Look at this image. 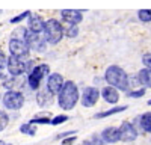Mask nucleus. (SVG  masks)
Instances as JSON below:
<instances>
[{"label":"nucleus","mask_w":151,"mask_h":145,"mask_svg":"<svg viewBox=\"0 0 151 145\" xmlns=\"http://www.w3.org/2000/svg\"><path fill=\"white\" fill-rule=\"evenodd\" d=\"M77 101H79V89L76 86V83L71 80L65 82L59 92V106L64 111H70L76 106Z\"/></svg>","instance_id":"nucleus-1"},{"label":"nucleus","mask_w":151,"mask_h":145,"mask_svg":"<svg viewBox=\"0 0 151 145\" xmlns=\"http://www.w3.org/2000/svg\"><path fill=\"white\" fill-rule=\"evenodd\" d=\"M106 80L110 86L113 88H118L122 91H127L129 89V76L125 74V71L116 65H112L107 68L106 71Z\"/></svg>","instance_id":"nucleus-2"},{"label":"nucleus","mask_w":151,"mask_h":145,"mask_svg":"<svg viewBox=\"0 0 151 145\" xmlns=\"http://www.w3.org/2000/svg\"><path fill=\"white\" fill-rule=\"evenodd\" d=\"M44 33H45V39L50 44H58L62 39V36H64V27H62V24L58 20L52 18L45 21Z\"/></svg>","instance_id":"nucleus-3"},{"label":"nucleus","mask_w":151,"mask_h":145,"mask_svg":"<svg viewBox=\"0 0 151 145\" xmlns=\"http://www.w3.org/2000/svg\"><path fill=\"white\" fill-rule=\"evenodd\" d=\"M48 72H50V68L48 65L45 64H40V65H36L32 72H29V77H27V83H29V86L32 89H38L40 88V85H41V80L48 76Z\"/></svg>","instance_id":"nucleus-4"},{"label":"nucleus","mask_w":151,"mask_h":145,"mask_svg":"<svg viewBox=\"0 0 151 145\" xmlns=\"http://www.w3.org/2000/svg\"><path fill=\"white\" fill-rule=\"evenodd\" d=\"M3 104H5V107L11 109V111H17V109H20L24 104V97L21 92L11 89L3 95Z\"/></svg>","instance_id":"nucleus-5"},{"label":"nucleus","mask_w":151,"mask_h":145,"mask_svg":"<svg viewBox=\"0 0 151 145\" xmlns=\"http://www.w3.org/2000/svg\"><path fill=\"white\" fill-rule=\"evenodd\" d=\"M26 41H27V44H29V47H30V50L38 52V53L45 52V47H47L45 41H47V39L42 38L40 33L32 32V30L29 29V30H27V35H26Z\"/></svg>","instance_id":"nucleus-6"},{"label":"nucleus","mask_w":151,"mask_h":145,"mask_svg":"<svg viewBox=\"0 0 151 145\" xmlns=\"http://www.w3.org/2000/svg\"><path fill=\"white\" fill-rule=\"evenodd\" d=\"M29 50L30 47L27 44L26 39H18V38H12L9 41V52L14 55V56H18V57H26L29 55Z\"/></svg>","instance_id":"nucleus-7"},{"label":"nucleus","mask_w":151,"mask_h":145,"mask_svg":"<svg viewBox=\"0 0 151 145\" xmlns=\"http://www.w3.org/2000/svg\"><path fill=\"white\" fill-rule=\"evenodd\" d=\"M26 65L27 62H24L23 57L11 55V57L8 59V71L11 72V76H21L26 71Z\"/></svg>","instance_id":"nucleus-8"},{"label":"nucleus","mask_w":151,"mask_h":145,"mask_svg":"<svg viewBox=\"0 0 151 145\" xmlns=\"http://www.w3.org/2000/svg\"><path fill=\"white\" fill-rule=\"evenodd\" d=\"M119 133H121V141L124 142H132L137 138V130L134 128V126L129 121H124L119 127Z\"/></svg>","instance_id":"nucleus-9"},{"label":"nucleus","mask_w":151,"mask_h":145,"mask_svg":"<svg viewBox=\"0 0 151 145\" xmlns=\"http://www.w3.org/2000/svg\"><path fill=\"white\" fill-rule=\"evenodd\" d=\"M62 86H64V77L58 72H53L52 76H48V80H47V89L52 92L53 95L55 94H59Z\"/></svg>","instance_id":"nucleus-10"},{"label":"nucleus","mask_w":151,"mask_h":145,"mask_svg":"<svg viewBox=\"0 0 151 145\" xmlns=\"http://www.w3.org/2000/svg\"><path fill=\"white\" fill-rule=\"evenodd\" d=\"M98 97H100V91L97 88H86L82 95V104L85 107H91L97 103Z\"/></svg>","instance_id":"nucleus-11"},{"label":"nucleus","mask_w":151,"mask_h":145,"mask_svg":"<svg viewBox=\"0 0 151 145\" xmlns=\"http://www.w3.org/2000/svg\"><path fill=\"white\" fill-rule=\"evenodd\" d=\"M60 17L62 20H64L65 23L68 24H77L82 21V12L80 11H74V9H65L60 12Z\"/></svg>","instance_id":"nucleus-12"},{"label":"nucleus","mask_w":151,"mask_h":145,"mask_svg":"<svg viewBox=\"0 0 151 145\" xmlns=\"http://www.w3.org/2000/svg\"><path fill=\"white\" fill-rule=\"evenodd\" d=\"M101 138H103V141L107 142V144H113V142L121 141L119 128H116V127H107V128H104L103 133H101Z\"/></svg>","instance_id":"nucleus-13"},{"label":"nucleus","mask_w":151,"mask_h":145,"mask_svg":"<svg viewBox=\"0 0 151 145\" xmlns=\"http://www.w3.org/2000/svg\"><path fill=\"white\" fill-rule=\"evenodd\" d=\"M101 95H103V98H104L107 103H112V104L118 103V100H119V94H118V91L113 88V86H106V88H103Z\"/></svg>","instance_id":"nucleus-14"},{"label":"nucleus","mask_w":151,"mask_h":145,"mask_svg":"<svg viewBox=\"0 0 151 145\" xmlns=\"http://www.w3.org/2000/svg\"><path fill=\"white\" fill-rule=\"evenodd\" d=\"M44 27H45V21L42 20L41 15H32V17H30L29 29H30L32 32L41 33V32H44Z\"/></svg>","instance_id":"nucleus-15"},{"label":"nucleus","mask_w":151,"mask_h":145,"mask_svg":"<svg viewBox=\"0 0 151 145\" xmlns=\"http://www.w3.org/2000/svg\"><path fill=\"white\" fill-rule=\"evenodd\" d=\"M36 100H38V104H40V106H48L50 103L53 101V94L50 92L48 89L47 91H40Z\"/></svg>","instance_id":"nucleus-16"},{"label":"nucleus","mask_w":151,"mask_h":145,"mask_svg":"<svg viewBox=\"0 0 151 145\" xmlns=\"http://www.w3.org/2000/svg\"><path fill=\"white\" fill-rule=\"evenodd\" d=\"M137 79H139V83L141 85H144V86H147V88H151V70L150 68L141 70Z\"/></svg>","instance_id":"nucleus-17"},{"label":"nucleus","mask_w":151,"mask_h":145,"mask_svg":"<svg viewBox=\"0 0 151 145\" xmlns=\"http://www.w3.org/2000/svg\"><path fill=\"white\" fill-rule=\"evenodd\" d=\"M139 121H141V127H142L147 133H151V112L144 113V115L139 118Z\"/></svg>","instance_id":"nucleus-18"},{"label":"nucleus","mask_w":151,"mask_h":145,"mask_svg":"<svg viewBox=\"0 0 151 145\" xmlns=\"http://www.w3.org/2000/svg\"><path fill=\"white\" fill-rule=\"evenodd\" d=\"M24 83V80L21 79V76H12L9 80H5V86L6 88H18V86H21V85Z\"/></svg>","instance_id":"nucleus-19"},{"label":"nucleus","mask_w":151,"mask_h":145,"mask_svg":"<svg viewBox=\"0 0 151 145\" xmlns=\"http://www.w3.org/2000/svg\"><path fill=\"white\" fill-rule=\"evenodd\" d=\"M127 106H118V107H113V109H109L106 112H101V113H97L95 118H106V116H110V115H115V113H119V112H124Z\"/></svg>","instance_id":"nucleus-20"},{"label":"nucleus","mask_w":151,"mask_h":145,"mask_svg":"<svg viewBox=\"0 0 151 145\" xmlns=\"http://www.w3.org/2000/svg\"><path fill=\"white\" fill-rule=\"evenodd\" d=\"M20 131L24 133V135H29V136H33L35 133H36V128H35V124L32 123H27V124H23L20 127Z\"/></svg>","instance_id":"nucleus-21"},{"label":"nucleus","mask_w":151,"mask_h":145,"mask_svg":"<svg viewBox=\"0 0 151 145\" xmlns=\"http://www.w3.org/2000/svg\"><path fill=\"white\" fill-rule=\"evenodd\" d=\"M64 33L68 36V38H76L77 33H79V29H77L76 24H70V26H67V29L64 30Z\"/></svg>","instance_id":"nucleus-22"},{"label":"nucleus","mask_w":151,"mask_h":145,"mask_svg":"<svg viewBox=\"0 0 151 145\" xmlns=\"http://www.w3.org/2000/svg\"><path fill=\"white\" fill-rule=\"evenodd\" d=\"M137 17H139L141 21H151V9H141L137 12Z\"/></svg>","instance_id":"nucleus-23"},{"label":"nucleus","mask_w":151,"mask_h":145,"mask_svg":"<svg viewBox=\"0 0 151 145\" xmlns=\"http://www.w3.org/2000/svg\"><path fill=\"white\" fill-rule=\"evenodd\" d=\"M83 145H104V141H103V138H100V136L94 135L91 139L85 141V142H83Z\"/></svg>","instance_id":"nucleus-24"},{"label":"nucleus","mask_w":151,"mask_h":145,"mask_svg":"<svg viewBox=\"0 0 151 145\" xmlns=\"http://www.w3.org/2000/svg\"><path fill=\"white\" fill-rule=\"evenodd\" d=\"M8 67V57L3 55V52H0V79L3 77V71Z\"/></svg>","instance_id":"nucleus-25"},{"label":"nucleus","mask_w":151,"mask_h":145,"mask_svg":"<svg viewBox=\"0 0 151 145\" xmlns=\"http://www.w3.org/2000/svg\"><path fill=\"white\" fill-rule=\"evenodd\" d=\"M8 123H9V116H8L3 111H0V131L6 128Z\"/></svg>","instance_id":"nucleus-26"},{"label":"nucleus","mask_w":151,"mask_h":145,"mask_svg":"<svg viewBox=\"0 0 151 145\" xmlns=\"http://www.w3.org/2000/svg\"><path fill=\"white\" fill-rule=\"evenodd\" d=\"M65 121H68V116L67 115H58L52 119V126H59L62 123H65Z\"/></svg>","instance_id":"nucleus-27"},{"label":"nucleus","mask_w":151,"mask_h":145,"mask_svg":"<svg viewBox=\"0 0 151 145\" xmlns=\"http://www.w3.org/2000/svg\"><path fill=\"white\" fill-rule=\"evenodd\" d=\"M29 123H32V124H52V119L50 118H33V119H30Z\"/></svg>","instance_id":"nucleus-28"},{"label":"nucleus","mask_w":151,"mask_h":145,"mask_svg":"<svg viewBox=\"0 0 151 145\" xmlns=\"http://www.w3.org/2000/svg\"><path fill=\"white\" fill-rule=\"evenodd\" d=\"M29 15H30V12H29V11H26V12H23V14H20L18 17H14V18H11V23H12V24H15V23H20L21 20L27 18Z\"/></svg>","instance_id":"nucleus-29"},{"label":"nucleus","mask_w":151,"mask_h":145,"mask_svg":"<svg viewBox=\"0 0 151 145\" xmlns=\"http://www.w3.org/2000/svg\"><path fill=\"white\" fill-rule=\"evenodd\" d=\"M142 62H144V65H145L147 68H150V70H151V53L144 55V57H142Z\"/></svg>","instance_id":"nucleus-30"},{"label":"nucleus","mask_w":151,"mask_h":145,"mask_svg":"<svg viewBox=\"0 0 151 145\" xmlns=\"http://www.w3.org/2000/svg\"><path fill=\"white\" fill-rule=\"evenodd\" d=\"M144 94H145V89H139V91H133V92H130L129 95L133 97V98H139V97H142Z\"/></svg>","instance_id":"nucleus-31"},{"label":"nucleus","mask_w":151,"mask_h":145,"mask_svg":"<svg viewBox=\"0 0 151 145\" xmlns=\"http://www.w3.org/2000/svg\"><path fill=\"white\" fill-rule=\"evenodd\" d=\"M74 142H76V136H70V138H64V139H62V144H64V145H71Z\"/></svg>","instance_id":"nucleus-32"},{"label":"nucleus","mask_w":151,"mask_h":145,"mask_svg":"<svg viewBox=\"0 0 151 145\" xmlns=\"http://www.w3.org/2000/svg\"><path fill=\"white\" fill-rule=\"evenodd\" d=\"M74 130H71V131H65V133H60V135L58 136V139H64V138H67V136H73L74 135Z\"/></svg>","instance_id":"nucleus-33"},{"label":"nucleus","mask_w":151,"mask_h":145,"mask_svg":"<svg viewBox=\"0 0 151 145\" xmlns=\"http://www.w3.org/2000/svg\"><path fill=\"white\" fill-rule=\"evenodd\" d=\"M0 145H11V144H6V142H3V141H0Z\"/></svg>","instance_id":"nucleus-34"},{"label":"nucleus","mask_w":151,"mask_h":145,"mask_svg":"<svg viewBox=\"0 0 151 145\" xmlns=\"http://www.w3.org/2000/svg\"><path fill=\"white\" fill-rule=\"evenodd\" d=\"M148 104H151V100H150V101H148Z\"/></svg>","instance_id":"nucleus-35"},{"label":"nucleus","mask_w":151,"mask_h":145,"mask_svg":"<svg viewBox=\"0 0 151 145\" xmlns=\"http://www.w3.org/2000/svg\"><path fill=\"white\" fill-rule=\"evenodd\" d=\"M0 12H2V11H0Z\"/></svg>","instance_id":"nucleus-36"}]
</instances>
